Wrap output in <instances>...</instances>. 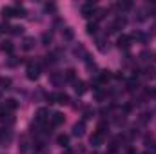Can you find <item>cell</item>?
I'll use <instances>...</instances> for the list:
<instances>
[{"label":"cell","mask_w":156,"mask_h":154,"mask_svg":"<svg viewBox=\"0 0 156 154\" xmlns=\"http://www.w3.org/2000/svg\"><path fill=\"white\" fill-rule=\"evenodd\" d=\"M5 111H15L16 107H18V103H16V100H13V98H9V100H5Z\"/></svg>","instance_id":"cell-9"},{"label":"cell","mask_w":156,"mask_h":154,"mask_svg":"<svg viewBox=\"0 0 156 154\" xmlns=\"http://www.w3.org/2000/svg\"><path fill=\"white\" fill-rule=\"evenodd\" d=\"M11 33H13V35H20V33H22V27L15 26V27H11Z\"/></svg>","instance_id":"cell-23"},{"label":"cell","mask_w":156,"mask_h":154,"mask_svg":"<svg viewBox=\"0 0 156 154\" xmlns=\"http://www.w3.org/2000/svg\"><path fill=\"white\" fill-rule=\"evenodd\" d=\"M0 85H2V89H7L11 85V80L9 78H0Z\"/></svg>","instance_id":"cell-21"},{"label":"cell","mask_w":156,"mask_h":154,"mask_svg":"<svg viewBox=\"0 0 156 154\" xmlns=\"http://www.w3.org/2000/svg\"><path fill=\"white\" fill-rule=\"evenodd\" d=\"M51 116H49V111L47 109H38V113H37V121L38 123H44V121H47Z\"/></svg>","instance_id":"cell-3"},{"label":"cell","mask_w":156,"mask_h":154,"mask_svg":"<svg viewBox=\"0 0 156 154\" xmlns=\"http://www.w3.org/2000/svg\"><path fill=\"white\" fill-rule=\"evenodd\" d=\"M123 26H125V18H116V22H115L113 29H120V27H123Z\"/></svg>","instance_id":"cell-17"},{"label":"cell","mask_w":156,"mask_h":154,"mask_svg":"<svg viewBox=\"0 0 156 154\" xmlns=\"http://www.w3.org/2000/svg\"><path fill=\"white\" fill-rule=\"evenodd\" d=\"M75 91H76V94H83L87 91V87H85V83L82 80H78V82H75Z\"/></svg>","instance_id":"cell-8"},{"label":"cell","mask_w":156,"mask_h":154,"mask_svg":"<svg viewBox=\"0 0 156 154\" xmlns=\"http://www.w3.org/2000/svg\"><path fill=\"white\" fill-rule=\"evenodd\" d=\"M93 13H94V4H93V2H87V4H83V5H82V16L89 18Z\"/></svg>","instance_id":"cell-1"},{"label":"cell","mask_w":156,"mask_h":154,"mask_svg":"<svg viewBox=\"0 0 156 154\" xmlns=\"http://www.w3.org/2000/svg\"><path fill=\"white\" fill-rule=\"evenodd\" d=\"M38 75H40L38 65H33V64H31V65L27 67V78H29V80H37Z\"/></svg>","instance_id":"cell-2"},{"label":"cell","mask_w":156,"mask_h":154,"mask_svg":"<svg viewBox=\"0 0 156 154\" xmlns=\"http://www.w3.org/2000/svg\"><path fill=\"white\" fill-rule=\"evenodd\" d=\"M64 123V114L62 113H55V114L51 116V125L53 127H58V125H62Z\"/></svg>","instance_id":"cell-5"},{"label":"cell","mask_w":156,"mask_h":154,"mask_svg":"<svg viewBox=\"0 0 156 154\" xmlns=\"http://www.w3.org/2000/svg\"><path fill=\"white\" fill-rule=\"evenodd\" d=\"M66 80H69V82L75 80V69H67L66 71Z\"/></svg>","instance_id":"cell-18"},{"label":"cell","mask_w":156,"mask_h":154,"mask_svg":"<svg viewBox=\"0 0 156 154\" xmlns=\"http://www.w3.org/2000/svg\"><path fill=\"white\" fill-rule=\"evenodd\" d=\"M56 103H69V96L66 93H56Z\"/></svg>","instance_id":"cell-11"},{"label":"cell","mask_w":156,"mask_h":154,"mask_svg":"<svg viewBox=\"0 0 156 154\" xmlns=\"http://www.w3.org/2000/svg\"><path fill=\"white\" fill-rule=\"evenodd\" d=\"M129 42H131V38H129V37H120V40H118V45H120V47H129V45H131Z\"/></svg>","instance_id":"cell-14"},{"label":"cell","mask_w":156,"mask_h":154,"mask_svg":"<svg viewBox=\"0 0 156 154\" xmlns=\"http://www.w3.org/2000/svg\"><path fill=\"white\" fill-rule=\"evenodd\" d=\"M87 33H89V35H94V33H96V22L87 24Z\"/></svg>","instance_id":"cell-19"},{"label":"cell","mask_w":156,"mask_h":154,"mask_svg":"<svg viewBox=\"0 0 156 154\" xmlns=\"http://www.w3.org/2000/svg\"><path fill=\"white\" fill-rule=\"evenodd\" d=\"M127 154H136V151H134V149H129V151H127Z\"/></svg>","instance_id":"cell-24"},{"label":"cell","mask_w":156,"mask_h":154,"mask_svg":"<svg viewBox=\"0 0 156 154\" xmlns=\"http://www.w3.org/2000/svg\"><path fill=\"white\" fill-rule=\"evenodd\" d=\"M154 56H156V54H154Z\"/></svg>","instance_id":"cell-25"},{"label":"cell","mask_w":156,"mask_h":154,"mask_svg":"<svg viewBox=\"0 0 156 154\" xmlns=\"http://www.w3.org/2000/svg\"><path fill=\"white\" fill-rule=\"evenodd\" d=\"M2 49H4L5 53H13V44H11V42H5V44H2Z\"/></svg>","instance_id":"cell-20"},{"label":"cell","mask_w":156,"mask_h":154,"mask_svg":"<svg viewBox=\"0 0 156 154\" xmlns=\"http://www.w3.org/2000/svg\"><path fill=\"white\" fill-rule=\"evenodd\" d=\"M2 15H4V18L16 16V7H4V9H2Z\"/></svg>","instance_id":"cell-7"},{"label":"cell","mask_w":156,"mask_h":154,"mask_svg":"<svg viewBox=\"0 0 156 154\" xmlns=\"http://www.w3.org/2000/svg\"><path fill=\"white\" fill-rule=\"evenodd\" d=\"M102 142H104V134L102 132H94L93 136H91V145H94V147H98V145H102Z\"/></svg>","instance_id":"cell-4"},{"label":"cell","mask_w":156,"mask_h":154,"mask_svg":"<svg viewBox=\"0 0 156 154\" xmlns=\"http://www.w3.org/2000/svg\"><path fill=\"white\" fill-rule=\"evenodd\" d=\"M83 132H85V123H83V121H80V123H76V125L73 127V134L78 136V138L83 136Z\"/></svg>","instance_id":"cell-6"},{"label":"cell","mask_w":156,"mask_h":154,"mask_svg":"<svg viewBox=\"0 0 156 154\" xmlns=\"http://www.w3.org/2000/svg\"><path fill=\"white\" fill-rule=\"evenodd\" d=\"M75 54H80V56H83V58H87V51L83 49V45H78V47H75Z\"/></svg>","instance_id":"cell-15"},{"label":"cell","mask_w":156,"mask_h":154,"mask_svg":"<svg viewBox=\"0 0 156 154\" xmlns=\"http://www.w3.org/2000/svg\"><path fill=\"white\" fill-rule=\"evenodd\" d=\"M107 80H111V71H102L100 76H98V82L100 83H105Z\"/></svg>","instance_id":"cell-12"},{"label":"cell","mask_w":156,"mask_h":154,"mask_svg":"<svg viewBox=\"0 0 156 154\" xmlns=\"http://www.w3.org/2000/svg\"><path fill=\"white\" fill-rule=\"evenodd\" d=\"M33 45H35V38H26L22 47H24L26 51H29V49H33Z\"/></svg>","instance_id":"cell-13"},{"label":"cell","mask_w":156,"mask_h":154,"mask_svg":"<svg viewBox=\"0 0 156 154\" xmlns=\"http://www.w3.org/2000/svg\"><path fill=\"white\" fill-rule=\"evenodd\" d=\"M42 42H44V44H49V42H51V35H49V33H44V37H42Z\"/></svg>","instance_id":"cell-22"},{"label":"cell","mask_w":156,"mask_h":154,"mask_svg":"<svg viewBox=\"0 0 156 154\" xmlns=\"http://www.w3.org/2000/svg\"><path fill=\"white\" fill-rule=\"evenodd\" d=\"M73 37H75V35H73V29H71V27H66V29H64V38L73 40Z\"/></svg>","instance_id":"cell-16"},{"label":"cell","mask_w":156,"mask_h":154,"mask_svg":"<svg viewBox=\"0 0 156 154\" xmlns=\"http://www.w3.org/2000/svg\"><path fill=\"white\" fill-rule=\"evenodd\" d=\"M56 143L62 145V147H67V145H69V136H67V134H60V136L56 138Z\"/></svg>","instance_id":"cell-10"}]
</instances>
